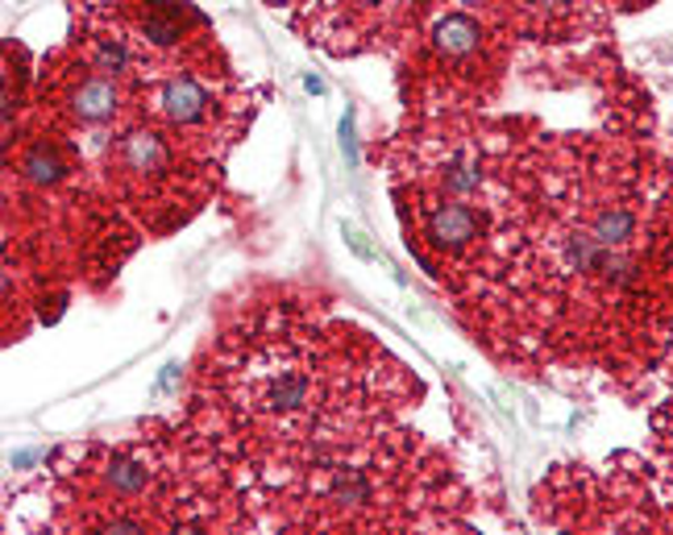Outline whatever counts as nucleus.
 Returning a JSON list of instances; mask_svg holds the SVG:
<instances>
[{
    "instance_id": "obj_1",
    "label": "nucleus",
    "mask_w": 673,
    "mask_h": 535,
    "mask_svg": "<svg viewBox=\"0 0 673 535\" xmlns=\"http://www.w3.org/2000/svg\"><path fill=\"white\" fill-rule=\"evenodd\" d=\"M324 357L329 349L304 332H262L233 353L225 373L229 403L246 419L279 424L283 436H299V428L308 424H324L336 407Z\"/></svg>"
},
{
    "instance_id": "obj_2",
    "label": "nucleus",
    "mask_w": 673,
    "mask_h": 535,
    "mask_svg": "<svg viewBox=\"0 0 673 535\" xmlns=\"http://www.w3.org/2000/svg\"><path fill=\"white\" fill-rule=\"evenodd\" d=\"M146 108L154 124H163L175 142L196 145L212 138L225 121V104L204 75L191 67H158L150 71Z\"/></svg>"
},
{
    "instance_id": "obj_3",
    "label": "nucleus",
    "mask_w": 673,
    "mask_h": 535,
    "mask_svg": "<svg viewBox=\"0 0 673 535\" xmlns=\"http://www.w3.org/2000/svg\"><path fill=\"white\" fill-rule=\"evenodd\" d=\"M113 13L121 21L126 38L133 41L142 71H150L154 59L179 55V46L188 41V29L200 25V13H191L184 0H121L113 4Z\"/></svg>"
},
{
    "instance_id": "obj_4",
    "label": "nucleus",
    "mask_w": 673,
    "mask_h": 535,
    "mask_svg": "<svg viewBox=\"0 0 673 535\" xmlns=\"http://www.w3.org/2000/svg\"><path fill=\"white\" fill-rule=\"evenodd\" d=\"M108 163H113V175L117 183L142 195V200H154L158 191H167L175 183V145H170V133L163 124H146V129H126L113 150H108Z\"/></svg>"
},
{
    "instance_id": "obj_5",
    "label": "nucleus",
    "mask_w": 673,
    "mask_h": 535,
    "mask_svg": "<svg viewBox=\"0 0 673 535\" xmlns=\"http://www.w3.org/2000/svg\"><path fill=\"white\" fill-rule=\"evenodd\" d=\"M55 96L75 124H113L121 117V104H126V83L108 80L96 67H87L84 59H75L55 83Z\"/></svg>"
},
{
    "instance_id": "obj_6",
    "label": "nucleus",
    "mask_w": 673,
    "mask_h": 535,
    "mask_svg": "<svg viewBox=\"0 0 673 535\" xmlns=\"http://www.w3.org/2000/svg\"><path fill=\"white\" fill-rule=\"evenodd\" d=\"M424 233H428V241L437 249L458 253V249H465L479 237V216H474V207L458 204V200H445V204H437L428 212Z\"/></svg>"
},
{
    "instance_id": "obj_7",
    "label": "nucleus",
    "mask_w": 673,
    "mask_h": 535,
    "mask_svg": "<svg viewBox=\"0 0 673 535\" xmlns=\"http://www.w3.org/2000/svg\"><path fill=\"white\" fill-rule=\"evenodd\" d=\"M590 233H594V241L607 249H628L631 237H636V212L624 204H607L594 212V221H590Z\"/></svg>"
},
{
    "instance_id": "obj_8",
    "label": "nucleus",
    "mask_w": 673,
    "mask_h": 535,
    "mask_svg": "<svg viewBox=\"0 0 673 535\" xmlns=\"http://www.w3.org/2000/svg\"><path fill=\"white\" fill-rule=\"evenodd\" d=\"M479 38H483V29H479V21L465 17V13H453V17H445L437 25V50H441L445 59H465V55H474L479 50Z\"/></svg>"
},
{
    "instance_id": "obj_9",
    "label": "nucleus",
    "mask_w": 673,
    "mask_h": 535,
    "mask_svg": "<svg viewBox=\"0 0 673 535\" xmlns=\"http://www.w3.org/2000/svg\"><path fill=\"white\" fill-rule=\"evenodd\" d=\"M63 154H59V145H50V142H34L29 145V154L22 158V175L25 179H34V183H59L63 179Z\"/></svg>"
},
{
    "instance_id": "obj_10",
    "label": "nucleus",
    "mask_w": 673,
    "mask_h": 535,
    "mask_svg": "<svg viewBox=\"0 0 673 535\" xmlns=\"http://www.w3.org/2000/svg\"><path fill=\"white\" fill-rule=\"evenodd\" d=\"M536 4H541V9H548V13H562V9H569L574 0H536Z\"/></svg>"
}]
</instances>
